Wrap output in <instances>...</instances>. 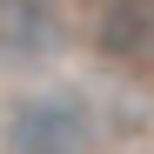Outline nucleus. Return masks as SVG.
<instances>
[{
    "mask_svg": "<svg viewBox=\"0 0 154 154\" xmlns=\"http://www.w3.org/2000/svg\"><path fill=\"white\" fill-rule=\"evenodd\" d=\"M7 154H87L94 147V107L81 94H27L7 114Z\"/></svg>",
    "mask_w": 154,
    "mask_h": 154,
    "instance_id": "f257e3e1",
    "label": "nucleus"
},
{
    "mask_svg": "<svg viewBox=\"0 0 154 154\" xmlns=\"http://www.w3.org/2000/svg\"><path fill=\"white\" fill-rule=\"evenodd\" d=\"M94 47L121 74L154 81V0H107L94 20Z\"/></svg>",
    "mask_w": 154,
    "mask_h": 154,
    "instance_id": "f03ea898",
    "label": "nucleus"
},
{
    "mask_svg": "<svg viewBox=\"0 0 154 154\" xmlns=\"http://www.w3.org/2000/svg\"><path fill=\"white\" fill-rule=\"evenodd\" d=\"M60 54L54 0H0V67H40Z\"/></svg>",
    "mask_w": 154,
    "mask_h": 154,
    "instance_id": "7ed1b4c3",
    "label": "nucleus"
}]
</instances>
